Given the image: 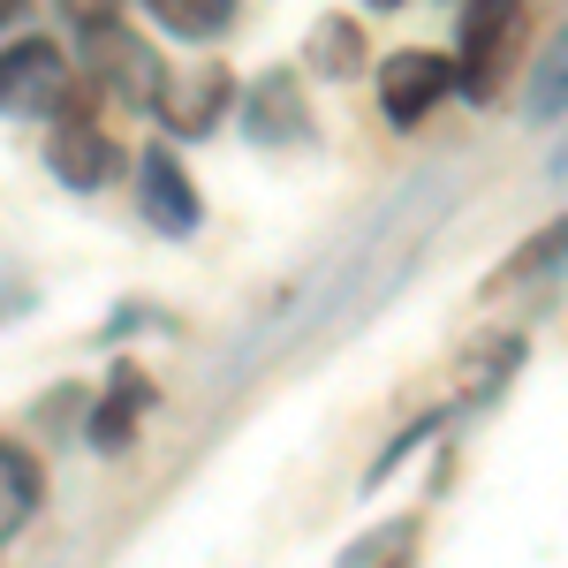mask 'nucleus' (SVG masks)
<instances>
[{"mask_svg": "<svg viewBox=\"0 0 568 568\" xmlns=\"http://www.w3.org/2000/svg\"><path fill=\"white\" fill-rule=\"evenodd\" d=\"M152 16H160L175 39H220L227 16H235V0H152Z\"/></svg>", "mask_w": 568, "mask_h": 568, "instance_id": "13", "label": "nucleus"}, {"mask_svg": "<svg viewBox=\"0 0 568 568\" xmlns=\"http://www.w3.org/2000/svg\"><path fill=\"white\" fill-rule=\"evenodd\" d=\"M530 122H561L568 114V23L554 31V45L538 53V69H530V99H524Z\"/></svg>", "mask_w": 568, "mask_h": 568, "instance_id": "10", "label": "nucleus"}, {"mask_svg": "<svg viewBox=\"0 0 568 568\" xmlns=\"http://www.w3.org/2000/svg\"><path fill=\"white\" fill-rule=\"evenodd\" d=\"M311 69L318 77H356L364 69V31H356L349 16H326V23H311Z\"/></svg>", "mask_w": 568, "mask_h": 568, "instance_id": "11", "label": "nucleus"}, {"mask_svg": "<svg viewBox=\"0 0 568 568\" xmlns=\"http://www.w3.org/2000/svg\"><path fill=\"white\" fill-rule=\"evenodd\" d=\"M144 409H152V379L136 372V364H114V379H106V394H99V409H91V447H130V433L144 425Z\"/></svg>", "mask_w": 568, "mask_h": 568, "instance_id": "8", "label": "nucleus"}, {"mask_svg": "<svg viewBox=\"0 0 568 568\" xmlns=\"http://www.w3.org/2000/svg\"><path fill=\"white\" fill-rule=\"evenodd\" d=\"M23 8H31V0H0V31H8V23H16Z\"/></svg>", "mask_w": 568, "mask_h": 568, "instance_id": "15", "label": "nucleus"}, {"mask_svg": "<svg viewBox=\"0 0 568 568\" xmlns=\"http://www.w3.org/2000/svg\"><path fill=\"white\" fill-rule=\"evenodd\" d=\"M227 69L220 61H190V69H168L160 91H152V106H160V122L175 136H205L220 130V114H227Z\"/></svg>", "mask_w": 568, "mask_h": 568, "instance_id": "3", "label": "nucleus"}, {"mask_svg": "<svg viewBox=\"0 0 568 568\" xmlns=\"http://www.w3.org/2000/svg\"><path fill=\"white\" fill-rule=\"evenodd\" d=\"M561 258H568V220H554L546 235H530L524 251H516V258H508L500 273H493V288H524L530 273H554Z\"/></svg>", "mask_w": 568, "mask_h": 568, "instance_id": "12", "label": "nucleus"}, {"mask_svg": "<svg viewBox=\"0 0 568 568\" xmlns=\"http://www.w3.org/2000/svg\"><path fill=\"white\" fill-rule=\"evenodd\" d=\"M447 91H455V61H439V53H387V69H379V114H387L394 130H417Z\"/></svg>", "mask_w": 568, "mask_h": 568, "instance_id": "4", "label": "nucleus"}, {"mask_svg": "<svg viewBox=\"0 0 568 568\" xmlns=\"http://www.w3.org/2000/svg\"><path fill=\"white\" fill-rule=\"evenodd\" d=\"M69 8V23H84V31H106V23H122V0H61Z\"/></svg>", "mask_w": 568, "mask_h": 568, "instance_id": "14", "label": "nucleus"}, {"mask_svg": "<svg viewBox=\"0 0 568 568\" xmlns=\"http://www.w3.org/2000/svg\"><path fill=\"white\" fill-rule=\"evenodd\" d=\"M136 205H144V227H160V235H190L197 213H205L175 152H144L136 160Z\"/></svg>", "mask_w": 568, "mask_h": 568, "instance_id": "6", "label": "nucleus"}, {"mask_svg": "<svg viewBox=\"0 0 568 568\" xmlns=\"http://www.w3.org/2000/svg\"><path fill=\"white\" fill-rule=\"evenodd\" d=\"M251 136H258L265 152L273 144H304L311 136V114H304V91H296V77H265L258 91H251Z\"/></svg>", "mask_w": 568, "mask_h": 568, "instance_id": "9", "label": "nucleus"}, {"mask_svg": "<svg viewBox=\"0 0 568 568\" xmlns=\"http://www.w3.org/2000/svg\"><path fill=\"white\" fill-rule=\"evenodd\" d=\"M45 168L69 182V190H106V182H114V168H122V144L99 130V122L69 114V122L53 130V144H45Z\"/></svg>", "mask_w": 568, "mask_h": 568, "instance_id": "5", "label": "nucleus"}, {"mask_svg": "<svg viewBox=\"0 0 568 568\" xmlns=\"http://www.w3.org/2000/svg\"><path fill=\"white\" fill-rule=\"evenodd\" d=\"M372 8H402V0H372Z\"/></svg>", "mask_w": 568, "mask_h": 568, "instance_id": "16", "label": "nucleus"}, {"mask_svg": "<svg viewBox=\"0 0 568 568\" xmlns=\"http://www.w3.org/2000/svg\"><path fill=\"white\" fill-rule=\"evenodd\" d=\"M524 31V0H463V39H455V91H470L478 106L500 99L508 39Z\"/></svg>", "mask_w": 568, "mask_h": 568, "instance_id": "1", "label": "nucleus"}, {"mask_svg": "<svg viewBox=\"0 0 568 568\" xmlns=\"http://www.w3.org/2000/svg\"><path fill=\"white\" fill-rule=\"evenodd\" d=\"M84 61H91V77H106V84L122 91V99H136V106H152V91H160V77H168V69H160V61L122 31V23L84 31Z\"/></svg>", "mask_w": 568, "mask_h": 568, "instance_id": "7", "label": "nucleus"}, {"mask_svg": "<svg viewBox=\"0 0 568 568\" xmlns=\"http://www.w3.org/2000/svg\"><path fill=\"white\" fill-rule=\"evenodd\" d=\"M69 106V53L53 39H23L0 53V114H61Z\"/></svg>", "mask_w": 568, "mask_h": 568, "instance_id": "2", "label": "nucleus"}]
</instances>
